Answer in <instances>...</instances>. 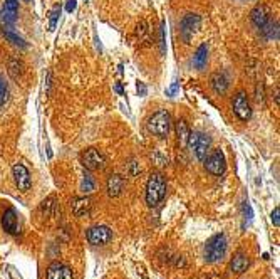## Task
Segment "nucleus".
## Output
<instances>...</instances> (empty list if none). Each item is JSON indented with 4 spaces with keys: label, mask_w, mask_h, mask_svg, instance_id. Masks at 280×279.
<instances>
[{
    "label": "nucleus",
    "mask_w": 280,
    "mask_h": 279,
    "mask_svg": "<svg viewBox=\"0 0 280 279\" xmlns=\"http://www.w3.org/2000/svg\"><path fill=\"white\" fill-rule=\"evenodd\" d=\"M166 195V179L161 172H153L146 184V204L156 207Z\"/></svg>",
    "instance_id": "f257e3e1"
},
{
    "label": "nucleus",
    "mask_w": 280,
    "mask_h": 279,
    "mask_svg": "<svg viewBox=\"0 0 280 279\" xmlns=\"http://www.w3.org/2000/svg\"><path fill=\"white\" fill-rule=\"evenodd\" d=\"M146 128L151 135L161 140L168 138L169 130H171V115H169L168 109H160V111H156L155 115L148 118Z\"/></svg>",
    "instance_id": "f03ea898"
},
{
    "label": "nucleus",
    "mask_w": 280,
    "mask_h": 279,
    "mask_svg": "<svg viewBox=\"0 0 280 279\" xmlns=\"http://www.w3.org/2000/svg\"><path fill=\"white\" fill-rule=\"evenodd\" d=\"M228 240L225 234H215L205 244V261L206 263H218L227 254Z\"/></svg>",
    "instance_id": "7ed1b4c3"
},
{
    "label": "nucleus",
    "mask_w": 280,
    "mask_h": 279,
    "mask_svg": "<svg viewBox=\"0 0 280 279\" xmlns=\"http://www.w3.org/2000/svg\"><path fill=\"white\" fill-rule=\"evenodd\" d=\"M186 146L192 148V151L195 153L200 162L206 158V155L210 153V148H211V140L208 135L201 133V132H190V137H188V143Z\"/></svg>",
    "instance_id": "20e7f679"
},
{
    "label": "nucleus",
    "mask_w": 280,
    "mask_h": 279,
    "mask_svg": "<svg viewBox=\"0 0 280 279\" xmlns=\"http://www.w3.org/2000/svg\"><path fill=\"white\" fill-rule=\"evenodd\" d=\"M203 163H205L206 172L211 173V175H215V177H220L225 172V168H227L225 153L220 150V148L218 150H213L210 155H206V158L203 160Z\"/></svg>",
    "instance_id": "39448f33"
},
{
    "label": "nucleus",
    "mask_w": 280,
    "mask_h": 279,
    "mask_svg": "<svg viewBox=\"0 0 280 279\" xmlns=\"http://www.w3.org/2000/svg\"><path fill=\"white\" fill-rule=\"evenodd\" d=\"M80 163H82L84 168H87L89 172H96V170H103L106 167V158L96 148H87V150L80 155Z\"/></svg>",
    "instance_id": "423d86ee"
},
{
    "label": "nucleus",
    "mask_w": 280,
    "mask_h": 279,
    "mask_svg": "<svg viewBox=\"0 0 280 279\" xmlns=\"http://www.w3.org/2000/svg\"><path fill=\"white\" fill-rule=\"evenodd\" d=\"M232 106H233V113H235V116L240 121H248L252 118V106H250V101L243 91H239L233 96Z\"/></svg>",
    "instance_id": "0eeeda50"
},
{
    "label": "nucleus",
    "mask_w": 280,
    "mask_h": 279,
    "mask_svg": "<svg viewBox=\"0 0 280 279\" xmlns=\"http://www.w3.org/2000/svg\"><path fill=\"white\" fill-rule=\"evenodd\" d=\"M12 175H14V182L17 185V188L20 190L22 193L29 192L32 187V177H31V172L27 170V167L22 163H15L12 167Z\"/></svg>",
    "instance_id": "6e6552de"
},
{
    "label": "nucleus",
    "mask_w": 280,
    "mask_h": 279,
    "mask_svg": "<svg viewBox=\"0 0 280 279\" xmlns=\"http://www.w3.org/2000/svg\"><path fill=\"white\" fill-rule=\"evenodd\" d=\"M86 237L89 244H92V246H104V244H108L113 239V232L106 226H94L87 231Z\"/></svg>",
    "instance_id": "1a4fd4ad"
},
{
    "label": "nucleus",
    "mask_w": 280,
    "mask_h": 279,
    "mask_svg": "<svg viewBox=\"0 0 280 279\" xmlns=\"http://www.w3.org/2000/svg\"><path fill=\"white\" fill-rule=\"evenodd\" d=\"M200 15H197V14H186L183 17V20H181V25H180V29H181V37H183V41L185 42H190V39L195 36V32L200 29Z\"/></svg>",
    "instance_id": "9d476101"
},
{
    "label": "nucleus",
    "mask_w": 280,
    "mask_h": 279,
    "mask_svg": "<svg viewBox=\"0 0 280 279\" xmlns=\"http://www.w3.org/2000/svg\"><path fill=\"white\" fill-rule=\"evenodd\" d=\"M272 19V8L267 3H258L253 7V10L250 12V20L253 22V25L258 29H262L264 25Z\"/></svg>",
    "instance_id": "9b49d317"
},
{
    "label": "nucleus",
    "mask_w": 280,
    "mask_h": 279,
    "mask_svg": "<svg viewBox=\"0 0 280 279\" xmlns=\"http://www.w3.org/2000/svg\"><path fill=\"white\" fill-rule=\"evenodd\" d=\"M19 15V0H5L0 10V22L3 25H12Z\"/></svg>",
    "instance_id": "f8f14e48"
},
{
    "label": "nucleus",
    "mask_w": 280,
    "mask_h": 279,
    "mask_svg": "<svg viewBox=\"0 0 280 279\" xmlns=\"http://www.w3.org/2000/svg\"><path fill=\"white\" fill-rule=\"evenodd\" d=\"M71 209L76 217H89L92 209V202L89 197H74L71 200Z\"/></svg>",
    "instance_id": "ddd939ff"
},
{
    "label": "nucleus",
    "mask_w": 280,
    "mask_h": 279,
    "mask_svg": "<svg viewBox=\"0 0 280 279\" xmlns=\"http://www.w3.org/2000/svg\"><path fill=\"white\" fill-rule=\"evenodd\" d=\"M2 229L10 235L19 234V222H17V212L15 209H7L2 214Z\"/></svg>",
    "instance_id": "4468645a"
},
{
    "label": "nucleus",
    "mask_w": 280,
    "mask_h": 279,
    "mask_svg": "<svg viewBox=\"0 0 280 279\" xmlns=\"http://www.w3.org/2000/svg\"><path fill=\"white\" fill-rule=\"evenodd\" d=\"M106 190H108V195L109 197H118L122 193L124 190V179L118 173H113V175L108 177L106 180Z\"/></svg>",
    "instance_id": "2eb2a0df"
},
{
    "label": "nucleus",
    "mask_w": 280,
    "mask_h": 279,
    "mask_svg": "<svg viewBox=\"0 0 280 279\" xmlns=\"http://www.w3.org/2000/svg\"><path fill=\"white\" fill-rule=\"evenodd\" d=\"M47 279H72V271L62 263H52L47 268Z\"/></svg>",
    "instance_id": "dca6fc26"
},
{
    "label": "nucleus",
    "mask_w": 280,
    "mask_h": 279,
    "mask_svg": "<svg viewBox=\"0 0 280 279\" xmlns=\"http://www.w3.org/2000/svg\"><path fill=\"white\" fill-rule=\"evenodd\" d=\"M210 86L216 94L223 96L225 93H227L228 86H230V81H228V78L225 73H213L210 78Z\"/></svg>",
    "instance_id": "f3484780"
},
{
    "label": "nucleus",
    "mask_w": 280,
    "mask_h": 279,
    "mask_svg": "<svg viewBox=\"0 0 280 279\" xmlns=\"http://www.w3.org/2000/svg\"><path fill=\"white\" fill-rule=\"evenodd\" d=\"M248 266H250V259L247 257V254H243V252H239V254L233 256V259H232V263H230V269H232V273L241 274V273L247 271Z\"/></svg>",
    "instance_id": "a211bd4d"
},
{
    "label": "nucleus",
    "mask_w": 280,
    "mask_h": 279,
    "mask_svg": "<svg viewBox=\"0 0 280 279\" xmlns=\"http://www.w3.org/2000/svg\"><path fill=\"white\" fill-rule=\"evenodd\" d=\"M206 62H208V46L201 44L200 47L195 50V56H193V66L197 71L205 69Z\"/></svg>",
    "instance_id": "6ab92c4d"
},
{
    "label": "nucleus",
    "mask_w": 280,
    "mask_h": 279,
    "mask_svg": "<svg viewBox=\"0 0 280 279\" xmlns=\"http://www.w3.org/2000/svg\"><path fill=\"white\" fill-rule=\"evenodd\" d=\"M190 126L185 120H178L176 121V137H178V143L181 146L186 148V143H188V137H190Z\"/></svg>",
    "instance_id": "aec40b11"
},
{
    "label": "nucleus",
    "mask_w": 280,
    "mask_h": 279,
    "mask_svg": "<svg viewBox=\"0 0 280 279\" xmlns=\"http://www.w3.org/2000/svg\"><path fill=\"white\" fill-rule=\"evenodd\" d=\"M8 74H10L12 79L19 81L24 74V62L17 57H12L10 61H8Z\"/></svg>",
    "instance_id": "412c9836"
},
{
    "label": "nucleus",
    "mask_w": 280,
    "mask_h": 279,
    "mask_svg": "<svg viewBox=\"0 0 280 279\" xmlns=\"http://www.w3.org/2000/svg\"><path fill=\"white\" fill-rule=\"evenodd\" d=\"M2 36L5 37L8 42H12L14 46H19V47H27V42H25L17 32L12 31L8 25H3V27H2Z\"/></svg>",
    "instance_id": "4be33fe9"
},
{
    "label": "nucleus",
    "mask_w": 280,
    "mask_h": 279,
    "mask_svg": "<svg viewBox=\"0 0 280 279\" xmlns=\"http://www.w3.org/2000/svg\"><path fill=\"white\" fill-rule=\"evenodd\" d=\"M262 32H264V36L267 37V39H270V41H277L279 39V20H274L272 22V19L267 22L264 27L260 29Z\"/></svg>",
    "instance_id": "5701e85b"
},
{
    "label": "nucleus",
    "mask_w": 280,
    "mask_h": 279,
    "mask_svg": "<svg viewBox=\"0 0 280 279\" xmlns=\"http://www.w3.org/2000/svg\"><path fill=\"white\" fill-rule=\"evenodd\" d=\"M136 37L141 44H150V25L146 20H139L136 27Z\"/></svg>",
    "instance_id": "b1692460"
},
{
    "label": "nucleus",
    "mask_w": 280,
    "mask_h": 279,
    "mask_svg": "<svg viewBox=\"0 0 280 279\" xmlns=\"http://www.w3.org/2000/svg\"><path fill=\"white\" fill-rule=\"evenodd\" d=\"M94 188H96V180H94V177L91 175V173H84V177H82V182H80V192L82 193H91V192H94Z\"/></svg>",
    "instance_id": "393cba45"
},
{
    "label": "nucleus",
    "mask_w": 280,
    "mask_h": 279,
    "mask_svg": "<svg viewBox=\"0 0 280 279\" xmlns=\"http://www.w3.org/2000/svg\"><path fill=\"white\" fill-rule=\"evenodd\" d=\"M59 15H61V5H54V8L49 14V31L52 32L56 29V24L59 20Z\"/></svg>",
    "instance_id": "a878e982"
},
{
    "label": "nucleus",
    "mask_w": 280,
    "mask_h": 279,
    "mask_svg": "<svg viewBox=\"0 0 280 279\" xmlns=\"http://www.w3.org/2000/svg\"><path fill=\"white\" fill-rule=\"evenodd\" d=\"M7 99H8V86H7L5 79L0 76V109L3 108V104L7 103Z\"/></svg>",
    "instance_id": "bb28decb"
},
{
    "label": "nucleus",
    "mask_w": 280,
    "mask_h": 279,
    "mask_svg": "<svg viewBox=\"0 0 280 279\" xmlns=\"http://www.w3.org/2000/svg\"><path fill=\"white\" fill-rule=\"evenodd\" d=\"M151 158H153V163H155L156 167H166V165H168V158L161 153L160 150H153Z\"/></svg>",
    "instance_id": "cd10ccee"
},
{
    "label": "nucleus",
    "mask_w": 280,
    "mask_h": 279,
    "mask_svg": "<svg viewBox=\"0 0 280 279\" xmlns=\"http://www.w3.org/2000/svg\"><path fill=\"white\" fill-rule=\"evenodd\" d=\"M160 47H161V54L166 52V22H161L160 27Z\"/></svg>",
    "instance_id": "c85d7f7f"
},
{
    "label": "nucleus",
    "mask_w": 280,
    "mask_h": 279,
    "mask_svg": "<svg viewBox=\"0 0 280 279\" xmlns=\"http://www.w3.org/2000/svg\"><path fill=\"white\" fill-rule=\"evenodd\" d=\"M128 170H129L131 177H138L139 173H141V167H139V163L136 162V160H133V162L128 165Z\"/></svg>",
    "instance_id": "c756f323"
},
{
    "label": "nucleus",
    "mask_w": 280,
    "mask_h": 279,
    "mask_svg": "<svg viewBox=\"0 0 280 279\" xmlns=\"http://www.w3.org/2000/svg\"><path fill=\"white\" fill-rule=\"evenodd\" d=\"M264 83H258L257 91H255V101L257 103H264Z\"/></svg>",
    "instance_id": "7c9ffc66"
},
{
    "label": "nucleus",
    "mask_w": 280,
    "mask_h": 279,
    "mask_svg": "<svg viewBox=\"0 0 280 279\" xmlns=\"http://www.w3.org/2000/svg\"><path fill=\"white\" fill-rule=\"evenodd\" d=\"M279 215H280V207H275L274 212H272V224H274L275 227H279V226H280V219H279Z\"/></svg>",
    "instance_id": "2f4dec72"
},
{
    "label": "nucleus",
    "mask_w": 280,
    "mask_h": 279,
    "mask_svg": "<svg viewBox=\"0 0 280 279\" xmlns=\"http://www.w3.org/2000/svg\"><path fill=\"white\" fill-rule=\"evenodd\" d=\"M178 88H180V86H178V83H176V81L168 88V90H166V94L169 96V98H173V96L176 94V93H178Z\"/></svg>",
    "instance_id": "473e14b6"
},
{
    "label": "nucleus",
    "mask_w": 280,
    "mask_h": 279,
    "mask_svg": "<svg viewBox=\"0 0 280 279\" xmlns=\"http://www.w3.org/2000/svg\"><path fill=\"white\" fill-rule=\"evenodd\" d=\"M76 7H78V0H67V3H66V10L69 12H74L76 10Z\"/></svg>",
    "instance_id": "72a5a7b5"
},
{
    "label": "nucleus",
    "mask_w": 280,
    "mask_h": 279,
    "mask_svg": "<svg viewBox=\"0 0 280 279\" xmlns=\"http://www.w3.org/2000/svg\"><path fill=\"white\" fill-rule=\"evenodd\" d=\"M136 90H138V94L139 96H146V84L144 83H138V86H136Z\"/></svg>",
    "instance_id": "f704fd0d"
},
{
    "label": "nucleus",
    "mask_w": 280,
    "mask_h": 279,
    "mask_svg": "<svg viewBox=\"0 0 280 279\" xmlns=\"http://www.w3.org/2000/svg\"><path fill=\"white\" fill-rule=\"evenodd\" d=\"M203 279H222L220 276H215V274H208V276H205Z\"/></svg>",
    "instance_id": "c9c22d12"
},
{
    "label": "nucleus",
    "mask_w": 280,
    "mask_h": 279,
    "mask_svg": "<svg viewBox=\"0 0 280 279\" xmlns=\"http://www.w3.org/2000/svg\"><path fill=\"white\" fill-rule=\"evenodd\" d=\"M116 91L120 93V94H122V88H121V84H118V86H116Z\"/></svg>",
    "instance_id": "e433bc0d"
}]
</instances>
